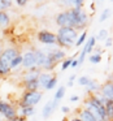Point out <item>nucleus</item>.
Wrapping results in <instances>:
<instances>
[{"label":"nucleus","instance_id":"nucleus-24","mask_svg":"<svg viewBox=\"0 0 113 121\" xmlns=\"http://www.w3.org/2000/svg\"><path fill=\"white\" fill-rule=\"evenodd\" d=\"M56 85H57V77L53 76V77H52V79H51V81L48 82V85L46 86V90H52L53 87L56 86Z\"/></svg>","mask_w":113,"mask_h":121},{"label":"nucleus","instance_id":"nucleus-34","mask_svg":"<svg viewBox=\"0 0 113 121\" xmlns=\"http://www.w3.org/2000/svg\"><path fill=\"white\" fill-rule=\"evenodd\" d=\"M74 79H75V76H71L70 78H69V81H68V86H69V87H71V86H73Z\"/></svg>","mask_w":113,"mask_h":121},{"label":"nucleus","instance_id":"nucleus-3","mask_svg":"<svg viewBox=\"0 0 113 121\" xmlns=\"http://www.w3.org/2000/svg\"><path fill=\"white\" fill-rule=\"evenodd\" d=\"M56 22L60 27H73L74 29V17H73V12L66 11L63 12V13L57 14L56 17Z\"/></svg>","mask_w":113,"mask_h":121},{"label":"nucleus","instance_id":"nucleus-42","mask_svg":"<svg viewBox=\"0 0 113 121\" xmlns=\"http://www.w3.org/2000/svg\"><path fill=\"white\" fill-rule=\"evenodd\" d=\"M1 53H3V50H1V46H0V56H1Z\"/></svg>","mask_w":113,"mask_h":121},{"label":"nucleus","instance_id":"nucleus-18","mask_svg":"<svg viewBox=\"0 0 113 121\" xmlns=\"http://www.w3.org/2000/svg\"><path fill=\"white\" fill-rule=\"evenodd\" d=\"M8 24H9V16L5 12L0 11V26L5 27V26H8Z\"/></svg>","mask_w":113,"mask_h":121},{"label":"nucleus","instance_id":"nucleus-35","mask_svg":"<svg viewBox=\"0 0 113 121\" xmlns=\"http://www.w3.org/2000/svg\"><path fill=\"white\" fill-rule=\"evenodd\" d=\"M13 121H26V117H24V116H17Z\"/></svg>","mask_w":113,"mask_h":121},{"label":"nucleus","instance_id":"nucleus-4","mask_svg":"<svg viewBox=\"0 0 113 121\" xmlns=\"http://www.w3.org/2000/svg\"><path fill=\"white\" fill-rule=\"evenodd\" d=\"M73 17H74V29H82L87 25V14L84 13L83 9H78V8H73Z\"/></svg>","mask_w":113,"mask_h":121},{"label":"nucleus","instance_id":"nucleus-29","mask_svg":"<svg viewBox=\"0 0 113 121\" xmlns=\"http://www.w3.org/2000/svg\"><path fill=\"white\" fill-rule=\"evenodd\" d=\"M109 14H110L109 9H104V11H103V13H101V16H100V22L105 21V20H107L108 17H109Z\"/></svg>","mask_w":113,"mask_h":121},{"label":"nucleus","instance_id":"nucleus-20","mask_svg":"<svg viewBox=\"0 0 113 121\" xmlns=\"http://www.w3.org/2000/svg\"><path fill=\"white\" fill-rule=\"evenodd\" d=\"M50 53H51V56H52V59L55 60V63L63 60V59L65 57V53H64L63 51H55V52H50Z\"/></svg>","mask_w":113,"mask_h":121},{"label":"nucleus","instance_id":"nucleus-40","mask_svg":"<svg viewBox=\"0 0 113 121\" xmlns=\"http://www.w3.org/2000/svg\"><path fill=\"white\" fill-rule=\"evenodd\" d=\"M78 100V96H71L70 98V102H77Z\"/></svg>","mask_w":113,"mask_h":121},{"label":"nucleus","instance_id":"nucleus-2","mask_svg":"<svg viewBox=\"0 0 113 121\" xmlns=\"http://www.w3.org/2000/svg\"><path fill=\"white\" fill-rule=\"evenodd\" d=\"M42 92L40 91H26L22 96V100H21V108L22 107H34L35 104L40 102L42 99Z\"/></svg>","mask_w":113,"mask_h":121},{"label":"nucleus","instance_id":"nucleus-19","mask_svg":"<svg viewBox=\"0 0 113 121\" xmlns=\"http://www.w3.org/2000/svg\"><path fill=\"white\" fill-rule=\"evenodd\" d=\"M35 112L34 107H22L21 108V116H24V117H30V116H33Z\"/></svg>","mask_w":113,"mask_h":121},{"label":"nucleus","instance_id":"nucleus-12","mask_svg":"<svg viewBox=\"0 0 113 121\" xmlns=\"http://www.w3.org/2000/svg\"><path fill=\"white\" fill-rule=\"evenodd\" d=\"M53 76H51V73H40L39 74V78H38V83H39L40 87H44L48 85V82L52 79Z\"/></svg>","mask_w":113,"mask_h":121},{"label":"nucleus","instance_id":"nucleus-32","mask_svg":"<svg viewBox=\"0 0 113 121\" xmlns=\"http://www.w3.org/2000/svg\"><path fill=\"white\" fill-rule=\"evenodd\" d=\"M60 1L65 5H73V7H74V3H75V0H60Z\"/></svg>","mask_w":113,"mask_h":121},{"label":"nucleus","instance_id":"nucleus-27","mask_svg":"<svg viewBox=\"0 0 113 121\" xmlns=\"http://www.w3.org/2000/svg\"><path fill=\"white\" fill-rule=\"evenodd\" d=\"M100 60H101V55H100V53H96V55L90 56V61H91L92 64H97Z\"/></svg>","mask_w":113,"mask_h":121},{"label":"nucleus","instance_id":"nucleus-1","mask_svg":"<svg viewBox=\"0 0 113 121\" xmlns=\"http://www.w3.org/2000/svg\"><path fill=\"white\" fill-rule=\"evenodd\" d=\"M77 30L73 27H60L57 33V43L64 47H71L77 42Z\"/></svg>","mask_w":113,"mask_h":121},{"label":"nucleus","instance_id":"nucleus-25","mask_svg":"<svg viewBox=\"0 0 113 121\" xmlns=\"http://www.w3.org/2000/svg\"><path fill=\"white\" fill-rule=\"evenodd\" d=\"M78 83L81 85V86H87V85L90 83V78L87 76H82L78 78Z\"/></svg>","mask_w":113,"mask_h":121},{"label":"nucleus","instance_id":"nucleus-33","mask_svg":"<svg viewBox=\"0 0 113 121\" xmlns=\"http://www.w3.org/2000/svg\"><path fill=\"white\" fill-rule=\"evenodd\" d=\"M82 5H83V0H75V3H74V8L81 9Z\"/></svg>","mask_w":113,"mask_h":121},{"label":"nucleus","instance_id":"nucleus-21","mask_svg":"<svg viewBox=\"0 0 113 121\" xmlns=\"http://www.w3.org/2000/svg\"><path fill=\"white\" fill-rule=\"evenodd\" d=\"M64 95H65V86H60V87H59V90H57V92H56L55 99H53V100L59 102L60 99H63V98H64Z\"/></svg>","mask_w":113,"mask_h":121},{"label":"nucleus","instance_id":"nucleus-15","mask_svg":"<svg viewBox=\"0 0 113 121\" xmlns=\"http://www.w3.org/2000/svg\"><path fill=\"white\" fill-rule=\"evenodd\" d=\"M39 72L38 70H31L30 73L25 74V82H30V81H38L39 78Z\"/></svg>","mask_w":113,"mask_h":121},{"label":"nucleus","instance_id":"nucleus-37","mask_svg":"<svg viewBox=\"0 0 113 121\" xmlns=\"http://www.w3.org/2000/svg\"><path fill=\"white\" fill-rule=\"evenodd\" d=\"M78 65H79L78 60H73V63H71V66H70V68H75V66H78Z\"/></svg>","mask_w":113,"mask_h":121},{"label":"nucleus","instance_id":"nucleus-13","mask_svg":"<svg viewBox=\"0 0 113 121\" xmlns=\"http://www.w3.org/2000/svg\"><path fill=\"white\" fill-rule=\"evenodd\" d=\"M79 118H81V121H97L86 108H83V109L79 111Z\"/></svg>","mask_w":113,"mask_h":121},{"label":"nucleus","instance_id":"nucleus-5","mask_svg":"<svg viewBox=\"0 0 113 121\" xmlns=\"http://www.w3.org/2000/svg\"><path fill=\"white\" fill-rule=\"evenodd\" d=\"M0 113L7 118V121H13L18 116L16 108L12 104H9V103L3 102V100H0Z\"/></svg>","mask_w":113,"mask_h":121},{"label":"nucleus","instance_id":"nucleus-10","mask_svg":"<svg viewBox=\"0 0 113 121\" xmlns=\"http://www.w3.org/2000/svg\"><path fill=\"white\" fill-rule=\"evenodd\" d=\"M100 94H101L107 100L113 102V83L112 82H108V83L103 85V86L100 87Z\"/></svg>","mask_w":113,"mask_h":121},{"label":"nucleus","instance_id":"nucleus-41","mask_svg":"<svg viewBox=\"0 0 113 121\" xmlns=\"http://www.w3.org/2000/svg\"><path fill=\"white\" fill-rule=\"evenodd\" d=\"M70 121H81V118H71Z\"/></svg>","mask_w":113,"mask_h":121},{"label":"nucleus","instance_id":"nucleus-26","mask_svg":"<svg viewBox=\"0 0 113 121\" xmlns=\"http://www.w3.org/2000/svg\"><path fill=\"white\" fill-rule=\"evenodd\" d=\"M12 0H0V11L3 9H7L8 7H11Z\"/></svg>","mask_w":113,"mask_h":121},{"label":"nucleus","instance_id":"nucleus-9","mask_svg":"<svg viewBox=\"0 0 113 121\" xmlns=\"http://www.w3.org/2000/svg\"><path fill=\"white\" fill-rule=\"evenodd\" d=\"M95 43H96V37H91V38H90V40L86 43V46H84L83 51H82L81 56H79V59H78V63H79V64L83 63V60H84V57H86V55H87L88 52H91V51H92V48H94Z\"/></svg>","mask_w":113,"mask_h":121},{"label":"nucleus","instance_id":"nucleus-6","mask_svg":"<svg viewBox=\"0 0 113 121\" xmlns=\"http://www.w3.org/2000/svg\"><path fill=\"white\" fill-rule=\"evenodd\" d=\"M38 40L43 44H56L57 43V35L50 31H40L38 34Z\"/></svg>","mask_w":113,"mask_h":121},{"label":"nucleus","instance_id":"nucleus-22","mask_svg":"<svg viewBox=\"0 0 113 121\" xmlns=\"http://www.w3.org/2000/svg\"><path fill=\"white\" fill-rule=\"evenodd\" d=\"M21 64H22V56H21V55H18V56H17V57L14 59V60L12 61V63H11V69L17 68V66L21 65Z\"/></svg>","mask_w":113,"mask_h":121},{"label":"nucleus","instance_id":"nucleus-16","mask_svg":"<svg viewBox=\"0 0 113 121\" xmlns=\"http://www.w3.org/2000/svg\"><path fill=\"white\" fill-rule=\"evenodd\" d=\"M105 111H107V117H108V120L113 121V102L107 100V103H105Z\"/></svg>","mask_w":113,"mask_h":121},{"label":"nucleus","instance_id":"nucleus-7","mask_svg":"<svg viewBox=\"0 0 113 121\" xmlns=\"http://www.w3.org/2000/svg\"><path fill=\"white\" fill-rule=\"evenodd\" d=\"M17 56H18L17 50H14V48H7L5 51H3V53L0 56V61H3V63L8 64V65L11 66V63L17 57Z\"/></svg>","mask_w":113,"mask_h":121},{"label":"nucleus","instance_id":"nucleus-8","mask_svg":"<svg viewBox=\"0 0 113 121\" xmlns=\"http://www.w3.org/2000/svg\"><path fill=\"white\" fill-rule=\"evenodd\" d=\"M22 65L25 68L33 69L34 66H37V57H35V52L33 51H29L26 52L24 56H22Z\"/></svg>","mask_w":113,"mask_h":121},{"label":"nucleus","instance_id":"nucleus-11","mask_svg":"<svg viewBox=\"0 0 113 121\" xmlns=\"http://www.w3.org/2000/svg\"><path fill=\"white\" fill-rule=\"evenodd\" d=\"M56 107H57V102L56 100H52V102H48L47 104L44 105V108H43V118H48L53 113V111L56 109Z\"/></svg>","mask_w":113,"mask_h":121},{"label":"nucleus","instance_id":"nucleus-38","mask_svg":"<svg viewBox=\"0 0 113 121\" xmlns=\"http://www.w3.org/2000/svg\"><path fill=\"white\" fill-rule=\"evenodd\" d=\"M61 111H63L64 113H69V112H70V108H69V107H63V108H61Z\"/></svg>","mask_w":113,"mask_h":121},{"label":"nucleus","instance_id":"nucleus-14","mask_svg":"<svg viewBox=\"0 0 113 121\" xmlns=\"http://www.w3.org/2000/svg\"><path fill=\"white\" fill-rule=\"evenodd\" d=\"M35 57H37V66H43L46 64V60H47V53L42 52V51H37Z\"/></svg>","mask_w":113,"mask_h":121},{"label":"nucleus","instance_id":"nucleus-36","mask_svg":"<svg viewBox=\"0 0 113 121\" xmlns=\"http://www.w3.org/2000/svg\"><path fill=\"white\" fill-rule=\"evenodd\" d=\"M16 3L18 4V5H25V4L27 3V0H16Z\"/></svg>","mask_w":113,"mask_h":121},{"label":"nucleus","instance_id":"nucleus-30","mask_svg":"<svg viewBox=\"0 0 113 121\" xmlns=\"http://www.w3.org/2000/svg\"><path fill=\"white\" fill-rule=\"evenodd\" d=\"M107 35H108V31H107V30H100L99 34H97V37H96V39L103 40V39H105V38H107Z\"/></svg>","mask_w":113,"mask_h":121},{"label":"nucleus","instance_id":"nucleus-39","mask_svg":"<svg viewBox=\"0 0 113 121\" xmlns=\"http://www.w3.org/2000/svg\"><path fill=\"white\" fill-rule=\"evenodd\" d=\"M105 46H107V47L112 46V39H110V38H108V39H107V42H105Z\"/></svg>","mask_w":113,"mask_h":121},{"label":"nucleus","instance_id":"nucleus-23","mask_svg":"<svg viewBox=\"0 0 113 121\" xmlns=\"http://www.w3.org/2000/svg\"><path fill=\"white\" fill-rule=\"evenodd\" d=\"M97 89H100V86H99V85H97L95 81H90V83L87 85V91L94 92L95 90H97Z\"/></svg>","mask_w":113,"mask_h":121},{"label":"nucleus","instance_id":"nucleus-17","mask_svg":"<svg viewBox=\"0 0 113 121\" xmlns=\"http://www.w3.org/2000/svg\"><path fill=\"white\" fill-rule=\"evenodd\" d=\"M25 87H26V91H38V87H39V83H38V81L25 82Z\"/></svg>","mask_w":113,"mask_h":121},{"label":"nucleus","instance_id":"nucleus-28","mask_svg":"<svg viewBox=\"0 0 113 121\" xmlns=\"http://www.w3.org/2000/svg\"><path fill=\"white\" fill-rule=\"evenodd\" d=\"M84 40H86V31H83L82 33V35L77 39V42H75V46H81V44H83L84 43Z\"/></svg>","mask_w":113,"mask_h":121},{"label":"nucleus","instance_id":"nucleus-31","mask_svg":"<svg viewBox=\"0 0 113 121\" xmlns=\"http://www.w3.org/2000/svg\"><path fill=\"white\" fill-rule=\"evenodd\" d=\"M73 60H74V59H71V57H70V59H66V60L63 63V70H65V69L69 68V66H71V63H73Z\"/></svg>","mask_w":113,"mask_h":121}]
</instances>
